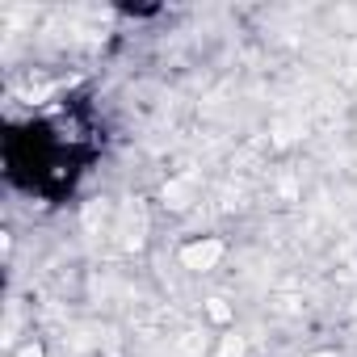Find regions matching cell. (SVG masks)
<instances>
[{"instance_id": "1", "label": "cell", "mask_w": 357, "mask_h": 357, "mask_svg": "<svg viewBox=\"0 0 357 357\" xmlns=\"http://www.w3.org/2000/svg\"><path fill=\"white\" fill-rule=\"evenodd\" d=\"M219 252H223V248H219V244H206V248H185V261H190V265H194V269H198V265H202V269H206V265H211V261H215V257H219Z\"/></svg>"}]
</instances>
